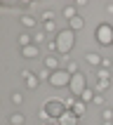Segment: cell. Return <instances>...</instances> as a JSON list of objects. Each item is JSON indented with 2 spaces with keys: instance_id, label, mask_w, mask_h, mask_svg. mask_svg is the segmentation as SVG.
<instances>
[{
  "instance_id": "9",
  "label": "cell",
  "mask_w": 113,
  "mask_h": 125,
  "mask_svg": "<svg viewBox=\"0 0 113 125\" xmlns=\"http://www.w3.org/2000/svg\"><path fill=\"white\" fill-rule=\"evenodd\" d=\"M19 21H21V26H26V28H33V26H38V21H40V19H35L33 14L24 12V14L19 17Z\"/></svg>"
},
{
  "instance_id": "30",
  "label": "cell",
  "mask_w": 113,
  "mask_h": 125,
  "mask_svg": "<svg viewBox=\"0 0 113 125\" xmlns=\"http://www.w3.org/2000/svg\"><path fill=\"white\" fill-rule=\"evenodd\" d=\"M21 102H24V94H21V92H14L12 94V104H21Z\"/></svg>"
},
{
  "instance_id": "23",
  "label": "cell",
  "mask_w": 113,
  "mask_h": 125,
  "mask_svg": "<svg viewBox=\"0 0 113 125\" xmlns=\"http://www.w3.org/2000/svg\"><path fill=\"white\" fill-rule=\"evenodd\" d=\"M42 28H45L47 33H52V35H56V33H59V31H56V24H54V21H47V24H42Z\"/></svg>"
},
{
  "instance_id": "7",
  "label": "cell",
  "mask_w": 113,
  "mask_h": 125,
  "mask_svg": "<svg viewBox=\"0 0 113 125\" xmlns=\"http://www.w3.org/2000/svg\"><path fill=\"white\" fill-rule=\"evenodd\" d=\"M78 123H80V118H78L71 109H66V113L59 118V125H78Z\"/></svg>"
},
{
  "instance_id": "19",
  "label": "cell",
  "mask_w": 113,
  "mask_h": 125,
  "mask_svg": "<svg viewBox=\"0 0 113 125\" xmlns=\"http://www.w3.org/2000/svg\"><path fill=\"white\" fill-rule=\"evenodd\" d=\"M9 123L12 125H24L26 123V116H24V113H12V116H9Z\"/></svg>"
},
{
  "instance_id": "26",
  "label": "cell",
  "mask_w": 113,
  "mask_h": 125,
  "mask_svg": "<svg viewBox=\"0 0 113 125\" xmlns=\"http://www.w3.org/2000/svg\"><path fill=\"white\" fill-rule=\"evenodd\" d=\"M38 116H40V120H45V123H49V120H52V116L47 113V109H45V106H42L40 111H38Z\"/></svg>"
},
{
  "instance_id": "16",
  "label": "cell",
  "mask_w": 113,
  "mask_h": 125,
  "mask_svg": "<svg viewBox=\"0 0 113 125\" xmlns=\"http://www.w3.org/2000/svg\"><path fill=\"white\" fill-rule=\"evenodd\" d=\"M47 40H49V38L45 35V31H38V33L33 35V45H38V47H40V45H45Z\"/></svg>"
},
{
  "instance_id": "4",
  "label": "cell",
  "mask_w": 113,
  "mask_h": 125,
  "mask_svg": "<svg viewBox=\"0 0 113 125\" xmlns=\"http://www.w3.org/2000/svg\"><path fill=\"white\" fill-rule=\"evenodd\" d=\"M45 109H47V113L52 116V120H59L64 113H66L64 99H49V102H45Z\"/></svg>"
},
{
  "instance_id": "11",
  "label": "cell",
  "mask_w": 113,
  "mask_h": 125,
  "mask_svg": "<svg viewBox=\"0 0 113 125\" xmlns=\"http://www.w3.org/2000/svg\"><path fill=\"white\" fill-rule=\"evenodd\" d=\"M68 28L73 31V33H78V31H83V28H85V19L80 17V14H78V17H73V19L68 21Z\"/></svg>"
},
{
  "instance_id": "25",
  "label": "cell",
  "mask_w": 113,
  "mask_h": 125,
  "mask_svg": "<svg viewBox=\"0 0 113 125\" xmlns=\"http://www.w3.org/2000/svg\"><path fill=\"white\" fill-rule=\"evenodd\" d=\"M49 76H52V71H49V69H40V73H38L40 83H42V80H47V83H49Z\"/></svg>"
},
{
  "instance_id": "3",
  "label": "cell",
  "mask_w": 113,
  "mask_h": 125,
  "mask_svg": "<svg viewBox=\"0 0 113 125\" xmlns=\"http://www.w3.org/2000/svg\"><path fill=\"white\" fill-rule=\"evenodd\" d=\"M68 90H71V94H73V97H78V99H80V94L87 90V76H85L83 71H80V73H75V76L71 78Z\"/></svg>"
},
{
  "instance_id": "2",
  "label": "cell",
  "mask_w": 113,
  "mask_h": 125,
  "mask_svg": "<svg viewBox=\"0 0 113 125\" xmlns=\"http://www.w3.org/2000/svg\"><path fill=\"white\" fill-rule=\"evenodd\" d=\"M94 40L99 42V45H113V26L111 24H99L97 31H94Z\"/></svg>"
},
{
  "instance_id": "12",
  "label": "cell",
  "mask_w": 113,
  "mask_h": 125,
  "mask_svg": "<svg viewBox=\"0 0 113 125\" xmlns=\"http://www.w3.org/2000/svg\"><path fill=\"white\" fill-rule=\"evenodd\" d=\"M71 111L75 113L78 118H83V116H85V111H87V104H85V102H80V99H78L75 104H73V109H71Z\"/></svg>"
},
{
  "instance_id": "27",
  "label": "cell",
  "mask_w": 113,
  "mask_h": 125,
  "mask_svg": "<svg viewBox=\"0 0 113 125\" xmlns=\"http://www.w3.org/2000/svg\"><path fill=\"white\" fill-rule=\"evenodd\" d=\"M101 116H104V120L113 123V109H104V111H101Z\"/></svg>"
},
{
  "instance_id": "5",
  "label": "cell",
  "mask_w": 113,
  "mask_h": 125,
  "mask_svg": "<svg viewBox=\"0 0 113 125\" xmlns=\"http://www.w3.org/2000/svg\"><path fill=\"white\" fill-rule=\"evenodd\" d=\"M71 78L73 76H71L66 69H59V71H54V73L49 76V85H52V87H68Z\"/></svg>"
},
{
  "instance_id": "31",
  "label": "cell",
  "mask_w": 113,
  "mask_h": 125,
  "mask_svg": "<svg viewBox=\"0 0 113 125\" xmlns=\"http://www.w3.org/2000/svg\"><path fill=\"white\" fill-rule=\"evenodd\" d=\"M21 78H24V80H28V78H33V71L24 69V71H21Z\"/></svg>"
},
{
  "instance_id": "1",
  "label": "cell",
  "mask_w": 113,
  "mask_h": 125,
  "mask_svg": "<svg viewBox=\"0 0 113 125\" xmlns=\"http://www.w3.org/2000/svg\"><path fill=\"white\" fill-rule=\"evenodd\" d=\"M54 40H56V54H61V62H68L71 50L75 47V33L71 28H61L54 35Z\"/></svg>"
},
{
  "instance_id": "28",
  "label": "cell",
  "mask_w": 113,
  "mask_h": 125,
  "mask_svg": "<svg viewBox=\"0 0 113 125\" xmlns=\"http://www.w3.org/2000/svg\"><path fill=\"white\" fill-rule=\"evenodd\" d=\"M75 102H78V97H73V94L64 99V104H66V109H73V104H75Z\"/></svg>"
},
{
  "instance_id": "8",
  "label": "cell",
  "mask_w": 113,
  "mask_h": 125,
  "mask_svg": "<svg viewBox=\"0 0 113 125\" xmlns=\"http://www.w3.org/2000/svg\"><path fill=\"white\" fill-rule=\"evenodd\" d=\"M19 52H21V57H24V59H35V57H40V47H38V45H28V47H21Z\"/></svg>"
},
{
  "instance_id": "33",
  "label": "cell",
  "mask_w": 113,
  "mask_h": 125,
  "mask_svg": "<svg viewBox=\"0 0 113 125\" xmlns=\"http://www.w3.org/2000/svg\"><path fill=\"white\" fill-rule=\"evenodd\" d=\"M45 125H59V120H49V123H45Z\"/></svg>"
},
{
  "instance_id": "20",
  "label": "cell",
  "mask_w": 113,
  "mask_h": 125,
  "mask_svg": "<svg viewBox=\"0 0 113 125\" xmlns=\"http://www.w3.org/2000/svg\"><path fill=\"white\" fill-rule=\"evenodd\" d=\"M66 71H68L71 76H75V73H80V69H78V62L68 59V62H66Z\"/></svg>"
},
{
  "instance_id": "17",
  "label": "cell",
  "mask_w": 113,
  "mask_h": 125,
  "mask_svg": "<svg viewBox=\"0 0 113 125\" xmlns=\"http://www.w3.org/2000/svg\"><path fill=\"white\" fill-rule=\"evenodd\" d=\"M61 14H64V17H66V19H73V17H78V12H75V5H66V7H64V10H61Z\"/></svg>"
},
{
  "instance_id": "14",
  "label": "cell",
  "mask_w": 113,
  "mask_h": 125,
  "mask_svg": "<svg viewBox=\"0 0 113 125\" xmlns=\"http://www.w3.org/2000/svg\"><path fill=\"white\" fill-rule=\"evenodd\" d=\"M28 45H33V35L19 33V50H21V47H28Z\"/></svg>"
},
{
  "instance_id": "35",
  "label": "cell",
  "mask_w": 113,
  "mask_h": 125,
  "mask_svg": "<svg viewBox=\"0 0 113 125\" xmlns=\"http://www.w3.org/2000/svg\"><path fill=\"white\" fill-rule=\"evenodd\" d=\"M104 125H113V123H108V120H104Z\"/></svg>"
},
{
  "instance_id": "6",
  "label": "cell",
  "mask_w": 113,
  "mask_h": 125,
  "mask_svg": "<svg viewBox=\"0 0 113 125\" xmlns=\"http://www.w3.org/2000/svg\"><path fill=\"white\" fill-rule=\"evenodd\" d=\"M42 64H45V69H49L52 73H54V71L61 69V57H56V54H47V57H42Z\"/></svg>"
},
{
  "instance_id": "21",
  "label": "cell",
  "mask_w": 113,
  "mask_h": 125,
  "mask_svg": "<svg viewBox=\"0 0 113 125\" xmlns=\"http://www.w3.org/2000/svg\"><path fill=\"white\" fill-rule=\"evenodd\" d=\"M45 50H47V54H56V40L54 38H49V40L45 42Z\"/></svg>"
},
{
  "instance_id": "29",
  "label": "cell",
  "mask_w": 113,
  "mask_h": 125,
  "mask_svg": "<svg viewBox=\"0 0 113 125\" xmlns=\"http://www.w3.org/2000/svg\"><path fill=\"white\" fill-rule=\"evenodd\" d=\"M101 69H113V59L104 57V59H101Z\"/></svg>"
},
{
  "instance_id": "32",
  "label": "cell",
  "mask_w": 113,
  "mask_h": 125,
  "mask_svg": "<svg viewBox=\"0 0 113 125\" xmlns=\"http://www.w3.org/2000/svg\"><path fill=\"white\" fill-rule=\"evenodd\" d=\"M94 104H97V106L104 104V94H94Z\"/></svg>"
},
{
  "instance_id": "24",
  "label": "cell",
  "mask_w": 113,
  "mask_h": 125,
  "mask_svg": "<svg viewBox=\"0 0 113 125\" xmlns=\"http://www.w3.org/2000/svg\"><path fill=\"white\" fill-rule=\"evenodd\" d=\"M40 21H42V24H47V21H54V12H52V10H47V12H42Z\"/></svg>"
},
{
  "instance_id": "13",
  "label": "cell",
  "mask_w": 113,
  "mask_h": 125,
  "mask_svg": "<svg viewBox=\"0 0 113 125\" xmlns=\"http://www.w3.org/2000/svg\"><path fill=\"white\" fill-rule=\"evenodd\" d=\"M94 78L97 80H111V69H97L94 71Z\"/></svg>"
},
{
  "instance_id": "15",
  "label": "cell",
  "mask_w": 113,
  "mask_h": 125,
  "mask_svg": "<svg viewBox=\"0 0 113 125\" xmlns=\"http://www.w3.org/2000/svg\"><path fill=\"white\" fill-rule=\"evenodd\" d=\"M94 94H97V92L92 90V87H87V90H85L83 94H80V102H85V104H90V102H94Z\"/></svg>"
},
{
  "instance_id": "18",
  "label": "cell",
  "mask_w": 113,
  "mask_h": 125,
  "mask_svg": "<svg viewBox=\"0 0 113 125\" xmlns=\"http://www.w3.org/2000/svg\"><path fill=\"white\" fill-rule=\"evenodd\" d=\"M111 87V80H97V87H94V92L97 94H101V92H106Z\"/></svg>"
},
{
  "instance_id": "10",
  "label": "cell",
  "mask_w": 113,
  "mask_h": 125,
  "mask_svg": "<svg viewBox=\"0 0 113 125\" xmlns=\"http://www.w3.org/2000/svg\"><path fill=\"white\" fill-rule=\"evenodd\" d=\"M101 59H104V57L99 54V52H87V54H85V62L90 64V66H94V69L101 66Z\"/></svg>"
},
{
  "instance_id": "34",
  "label": "cell",
  "mask_w": 113,
  "mask_h": 125,
  "mask_svg": "<svg viewBox=\"0 0 113 125\" xmlns=\"http://www.w3.org/2000/svg\"><path fill=\"white\" fill-rule=\"evenodd\" d=\"M106 10H108V12H111V14H113V5H106Z\"/></svg>"
},
{
  "instance_id": "22",
  "label": "cell",
  "mask_w": 113,
  "mask_h": 125,
  "mask_svg": "<svg viewBox=\"0 0 113 125\" xmlns=\"http://www.w3.org/2000/svg\"><path fill=\"white\" fill-rule=\"evenodd\" d=\"M38 85H40V78H38V76H33V78H28V80H26V87H28V90H35Z\"/></svg>"
}]
</instances>
